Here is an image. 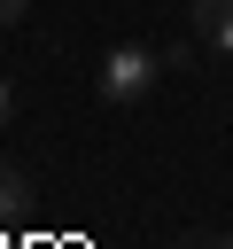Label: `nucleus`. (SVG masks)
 <instances>
[{"label": "nucleus", "mask_w": 233, "mask_h": 249, "mask_svg": "<svg viewBox=\"0 0 233 249\" xmlns=\"http://www.w3.org/2000/svg\"><path fill=\"white\" fill-rule=\"evenodd\" d=\"M8 109H16V93H8V78H0V124H8Z\"/></svg>", "instance_id": "obj_6"}, {"label": "nucleus", "mask_w": 233, "mask_h": 249, "mask_svg": "<svg viewBox=\"0 0 233 249\" xmlns=\"http://www.w3.org/2000/svg\"><path fill=\"white\" fill-rule=\"evenodd\" d=\"M163 70H171V54H155V47H109V62H101L93 86H101V101L124 109V101H148Z\"/></svg>", "instance_id": "obj_1"}, {"label": "nucleus", "mask_w": 233, "mask_h": 249, "mask_svg": "<svg viewBox=\"0 0 233 249\" xmlns=\"http://www.w3.org/2000/svg\"><path fill=\"white\" fill-rule=\"evenodd\" d=\"M194 31H202V47L233 54V0H194Z\"/></svg>", "instance_id": "obj_3"}, {"label": "nucleus", "mask_w": 233, "mask_h": 249, "mask_svg": "<svg viewBox=\"0 0 233 249\" xmlns=\"http://www.w3.org/2000/svg\"><path fill=\"white\" fill-rule=\"evenodd\" d=\"M16 218H31V171L0 156V233H8Z\"/></svg>", "instance_id": "obj_2"}, {"label": "nucleus", "mask_w": 233, "mask_h": 249, "mask_svg": "<svg viewBox=\"0 0 233 249\" xmlns=\"http://www.w3.org/2000/svg\"><path fill=\"white\" fill-rule=\"evenodd\" d=\"M23 8H31V0H0V31H8V23H23Z\"/></svg>", "instance_id": "obj_4"}, {"label": "nucleus", "mask_w": 233, "mask_h": 249, "mask_svg": "<svg viewBox=\"0 0 233 249\" xmlns=\"http://www.w3.org/2000/svg\"><path fill=\"white\" fill-rule=\"evenodd\" d=\"M186 249H233V233H194Z\"/></svg>", "instance_id": "obj_5"}]
</instances>
